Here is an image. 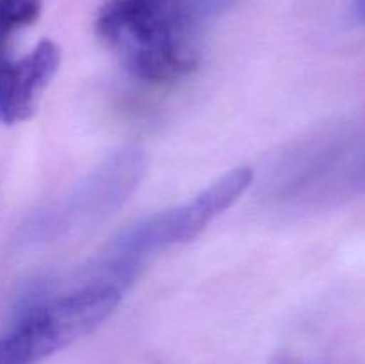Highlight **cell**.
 I'll list each match as a JSON object with an SVG mask.
<instances>
[{
    "label": "cell",
    "instance_id": "obj_4",
    "mask_svg": "<svg viewBox=\"0 0 365 364\" xmlns=\"http://www.w3.org/2000/svg\"><path fill=\"white\" fill-rule=\"evenodd\" d=\"M61 64L56 43L41 41L27 56L0 64V121L20 123L32 116L39 93L48 86Z\"/></svg>",
    "mask_w": 365,
    "mask_h": 364
},
{
    "label": "cell",
    "instance_id": "obj_6",
    "mask_svg": "<svg viewBox=\"0 0 365 364\" xmlns=\"http://www.w3.org/2000/svg\"><path fill=\"white\" fill-rule=\"evenodd\" d=\"M41 0H0V64L9 57L14 32L34 24L41 14Z\"/></svg>",
    "mask_w": 365,
    "mask_h": 364
},
{
    "label": "cell",
    "instance_id": "obj_7",
    "mask_svg": "<svg viewBox=\"0 0 365 364\" xmlns=\"http://www.w3.org/2000/svg\"><path fill=\"white\" fill-rule=\"evenodd\" d=\"M355 13L360 20L365 21V0H355Z\"/></svg>",
    "mask_w": 365,
    "mask_h": 364
},
{
    "label": "cell",
    "instance_id": "obj_2",
    "mask_svg": "<svg viewBox=\"0 0 365 364\" xmlns=\"http://www.w3.org/2000/svg\"><path fill=\"white\" fill-rule=\"evenodd\" d=\"M120 300L121 285L103 278L32 303L0 335V364H39L95 330Z\"/></svg>",
    "mask_w": 365,
    "mask_h": 364
},
{
    "label": "cell",
    "instance_id": "obj_5",
    "mask_svg": "<svg viewBox=\"0 0 365 364\" xmlns=\"http://www.w3.org/2000/svg\"><path fill=\"white\" fill-rule=\"evenodd\" d=\"M141 171L143 157L135 150H127L113 157L68 198L66 206L61 211V218H73L78 225L86 218L107 214L109 209L120 206L127 198L141 178Z\"/></svg>",
    "mask_w": 365,
    "mask_h": 364
},
{
    "label": "cell",
    "instance_id": "obj_3",
    "mask_svg": "<svg viewBox=\"0 0 365 364\" xmlns=\"http://www.w3.org/2000/svg\"><path fill=\"white\" fill-rule=\"evenodd\" d=\"M252 178L250 168H235L203 189L191 202L153 214L127 228L113 245L114 264L134 268L138 257L191 241L248 189Z\"/></svg>",
    "mask_w": 365,
    "mask_h": 364
},
{
    "label": "cell",
    "instance_id": "obj_1",
    "mask_svg": "<svg viewBox=\"0 0 365 364\" xmlns=\"http://www.w3.org/2000/svg\"><path fill=\"white\" fill-rule=\"evenodd\" d=\"M96 32L143 81H177L198 66L191 0H107Z\"/></svg>",
    "mask_w": 365,
    "mask_h": 364
}]
</instances>
